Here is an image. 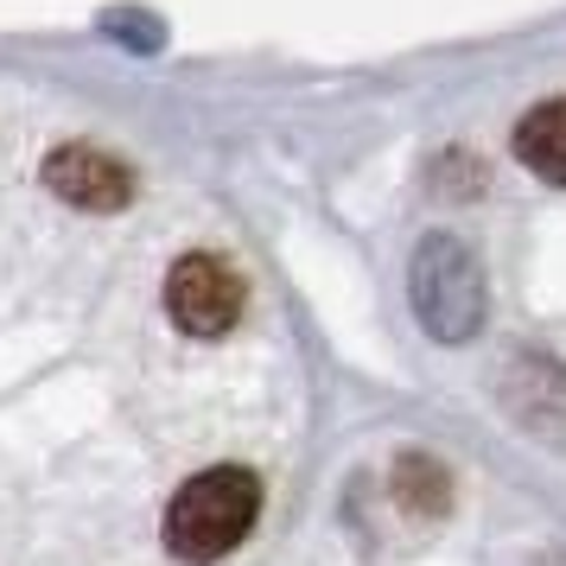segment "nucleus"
Here are the masks:
<instances>
[{"mask_svg":"<svg viewBox=\"0 0 566 566\" xmlns=\"http://www.w3.org/2000/svg\"><path fill=\"white\" fill-rule=\"evenodd\" d=\"M255 515H261L255 471H242V464H210L191 484H179V496L166 503L159 535H166V554H172V560L210 566V560H223V554H235V547L249 541Z\"/></svg>","mask_w":566,"mask_h":566,"instance_id":"f257e3e1","label":"nucleus"},{"mask_svg":"<svg viewBox=\"0 0 566 566\" xmlns=\"http://www.w3.org/2000/svg\"><path fill=\"white\" fill-rule=\"evenodd\" d=\"M408 306L420 318V332L433 344H471L484 332L490 312V286H484V261L478 249L452 230H427L413 242L408 261Z\"/></svg>","mask_w":566,"mask_h":566,"instance_id":"f03ea898","label":"nucleus"},{"mask_svg":"<svg viewBox=\"0 0 566 566\" xmlns=\"http://www.w3.org/2000/svg\"><path fill=\"white\" fill-rule=\"evenodd\" d=\"M242 300H249L242 274H235L223 255H205V249L179 255V261H172V274H166V318H172L185 337H223V332H235Z\"/></svg>","mask_w":566,"mask_h":566,"instance_id":"7ed1b4c3","label":"nucleus"},{"mask_svg":"<svg viewBox=\"0 0 566 566\" xmlns=\"http://www.w3.org/2000/svg\"><path fill=\"white\" fill-rule=\"evenodd\" d=\"M490 388L515 427H528L547 446H566V363L541 357V350H515Z\"/></svg>","mask_w":566,"mask_h":566,"instance_id":"20e7f679","label":"nucleus"},{"mask_svg":"<svg viewBox=\"0 0 566 566\" xmlns=\"http://www.w3.org/2000/svg\"><path fill=\"white\" fill-rule=\"evenodd\" d=\"M45 185L77 210H128L134 205V172L115 154L90 147V140L57 147V154L45 159Z\"/></svg>","mask_w":566,"mask_h":566,"instance_id":"39448f33","label":"nucleus"},{"mask_svg":"<svg viewBox=\"0 0 566 566\" xmlns=\"http://www.w3.org/2000/svg\"><path fill=\"white\" fill-rule=\"evenodd\" d=\"M510 147L541 185H566V96H547V103L528 108L515 122Z\"/></svg>","mask_w":566,"mask_h":566,"instance_id":"423d86ee","label":"nucleus"},{"mask_svg":"<svg viewBox=\"0 0 566 566\" xmlns=\"http://www.w3.org/2000/svg\"><path fill=\"white\" fill-rule=\"evenodd\" d=\"M395 503L413 515H446L452 510V471L433 452H401L395 459Z\"/></svg>","mask_w":566,"mask_h":566,"instance_id":"0eeeda50","label":"nucleus"},{"mask_svg":"<svg viewBox=\"0 0 566 566\" xmlns=\"http://www.w3.org/2000/svg\"><path fill=\"white\" fill-rule=\"evenodd\" d=\"M96 27L115 32V39H122L128 52H159V45H166V27H159L154 13H134V7H108Z\"/></svg>","mask_w":566,"mask_h":566,"instance_id":"6e6552de","label":"nucleus"}]
</instances>
